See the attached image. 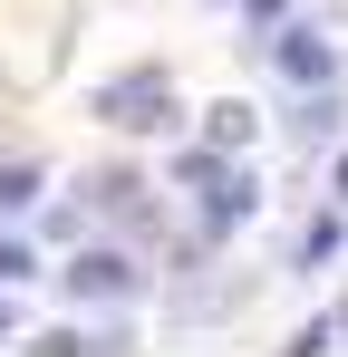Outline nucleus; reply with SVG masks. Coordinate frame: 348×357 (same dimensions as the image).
Returning a JSON list of instances; mask_svg holds the SVG:
<instances>
[{
  "label": "nucleus",
  "mask_w": 348,
  "mask_h": 357,
  "mask_svg": "<svg viewBox=\"0 0 348 357\" xmlns=\"http://www.w3.org/2000/svg\"><path fill=\"white\" fill-rule=\"evenodd\" d=\"M339 193H348V155H339Z\"/></svg>",
  "instance_id": "nucleus-9"
},
{
  "label": "nucleus",
  "mask_w": 348,
  "mask_h": 357,
  "mask_svg": "<svg viewBox=\"0 0 348 357\" xmlns=\"http://www.w3.org/2000/svg\"><path fill=\"white\" fill-rule=\"evenodd\" d=\"M97 116H107V126H136V135H155V126H174V87L155 77V68H136V77L97 87Z\"/></svg>",
  "instance_id": "nucleus-1"
},
{
  "label": "nucleus",
  "mask_w": 348,
  "mask_h": 357,
  "mask_svg": "<svg viewBox=\"0 0 348 357\" xmlns=\"http://www.w3.org/2000/svg\"><path fill=\"white\" fill-rule=\"evenodd\" d=\"M68 299H136V261H116V251H78L68 261Z\"/></svg>",
  "instance_id": "nucleus-2"
},
{
  "label": "nucleus",
  "mask_w": 348,
  "mask_h": 357,
  "mask_svg": "<svg viewBox=\"0 0 348 357\" xmlns=\"http://www.w3.org/2000/svg\"><path fill=\"white\" fill-rule=\"evenodd\" d=\"M252 135V107H213V145H242Z\"/></svg>",
  "instance_id": "nucleus-6"
},
{
  "label": "nucleus",
  "mask_w": 348,
  "mask_h": 357,
  "mask_svg": "<svg viewBox=\"0 0 348 357\" xmlns=\"http://www.w3.org/2000/svg\"><path fill=\"white\" fill-rule=\"evenodd\" d=\"M10 328H20V319H10V309H0V338H10Z\"/></svg>",
  "instance_id": "nucleus-8"
},
{
  "label": "nucleus",
  "mask_w": 348,
  "mask_h": 357,
  "mask_svg": "<svg viewBox=\"0 0 348 357\" xmlns=\"http://www.w3.org/2000/svg\"><path fill=\"white\" fill-rule=\"evenodd\" d=\"M39 203V165H0V222H20Z\"/></svg>",
  "instance_id": "nucleus-3"
},
{
  "label": "nucleus",
  "mask_w": 348,
  "mask_h": 357,
  "mask_svg": "<svg viewBox=\"0 0 348 357\" xmlns=\"http://www.w3.org/2000/svg\"><path fill=\"white\" fill-rule=\"evenodd\" d=\"M281 10H290V0H252V20H281Z\"/></svg>",
  "instance_id": "nucleus-7"
},
{
  "label": "nucleus",
  "mask_w": 348,
  "mask_h": 357,
  "mask_svg": "<svg viewBox=\"0 0 348 357\" xmlns=\"http://www.w3.org/2000/svg\"><path fill=\"white\" fill-rule=\"evenodd\" d=\"M39 280V251L29 241H0V290H29Z\"/></svg>",
  "instance_id": "nucleus-5"
},
{
  "label": "nucleus",
  "mask_w": 348,
  "mask_h": 357,
  "mask_svg": "<svg viewBox=\"0 0 348 357\" xmlns=\"http://www.w3.org/2000/svg\"><path fill=\"white\" fill-rule=\"evenodd\" d=\"M281 68H290V77H329V49H319L310 29H290V39H281Z\"/></svg>",
  "instance_id": "nucleus-4"
}]
</instances>
